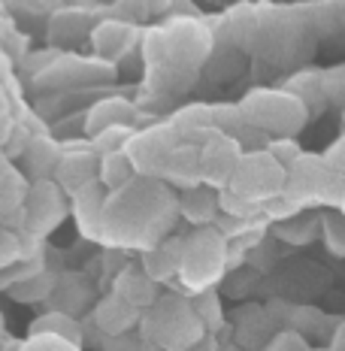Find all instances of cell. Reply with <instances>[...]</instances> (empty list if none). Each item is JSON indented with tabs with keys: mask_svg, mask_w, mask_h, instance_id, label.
I'll return each instance as SVG.
<instances>
[{
	"mask_svg": "<svg viewBox=\"0 0 345 351\" xmlns=\"http://www.w3.org/2000/svg\"><path fill=\"white\" fill-rule=\"evenodd\" d=\"M203 324L191 312L188 297L182 291L173 294H158V300L149 309L139 312L136 339L139 346H155V348H191L197 339H203Z\"/></svg>",
	"mask_w": 345,
	"mask_h": 351,
	"instance_id": "cell-1",
	"label": "cell"
},
{
	"mask_svg": "<svg viewBox=\"0 0 345 351\" xmlns=\"http://www.w3.org/2000/svg\"><path fill=\"white\" fill-rule=\"evenodd\" d=\"M227 269V243L212 224H197L194 230L182 239L179 269L176 279L170 282L176 291L191 294L197 288H209L218 285V279Z\"/></svg>",
	"mask_w": 345,
	"mask_h": 351,
	"instance_id": "cell-2",
	"label": "cell"
},
{
	"mask_svg": "<svg viewBox=\"0 0 345 351\" xmlns=\"http://www.w3.org/2000/svg\"><path fill=\"white\" fill-rule=\"evenodd\" d=\"M246 121L261 128L270 136H297L312 119L306 104L288 88H252L239 100Z\"/></svg>",
	"mask_w": 345,
	"mask_h": 351,
	"instance_id": "cell-3",
	"label": "cell"
},
{
	"mask_svg": "<svg viewBox=\"0 0 345 351\" xmlns=\"http://www.w3.org/2000/svg\"><path fill=\"white\" fill-rule=\"evenodd\" d=\"M67 215H70V197L52 176L27 182L25 228L19 233H27V237H36V239H49L64 221H67Z\"/></svg>",
	"mask_w": 345,
	"mask_h": 351,
	"instance_id": "cell-4",
	"label": "cell"
},
{
	"mask_svg": "<svg viewBox=\"0 0 345 351\" xmlns=\"http://www.w3.org/2000/svg\"><path fill=\"white\" fill-rule=\"evenodd\" d=\"M227 185H230L233 191H239L242 197H248L252 203H263L267 197L282 191L285 167L278 164L267 149L242 152L239 160H237V170H233Z\"/></svg>",
	"mask_w": 345,
	"mask_h": 351,
	"instance_id": "cell-5",
	"label": "cell"
},
{
	"mask_svg": "<svg viewBox=\"0 0 345 351\" xmlns=\"http://www.w3.org/2000/svg\"><path fill=\"white\" fill-rule=\"evenodd\" d=\"M176 143H179V136L170 128V121H160V124H149L143 130L134 128L130 140L124 143V152H128L139 179H158Z\"/></svg>",
	"mask_w": 345,
	"mask_h": 351,
	"instance_id": "cell-6",
	"label": "cell"
},
{
	"mask_svg": "<svg viewBox=\"0 0 345 351\" xmlns=\"http://www.w3.org/2000/svg\"><path fill=\"white\" fill-rule=\"evenodd\" d=\"M340 173H330L324 167L321 155H312V152H300V158L294 164L285 167V185L282 191L294 197L303 209L309 206H321V197H324L330 179Z\"/></svg>",
	"mask_w": 345,
	"mask_h": 351,
	"instance_id": "cell-7",
	"label": "cell"
},
{
	"mask_svg": "<svg viewBox=\"0 0 345 351\" xmlns=\"http://www.w3.org/2000/svg\"><path fill=\"white\" fill-rule=\"evenodd\" d=\"M242 155L239 143L230 134L222 130H209L200 143H197V170H200V182L209 188H224L230 182L237 160Z\"/></svg>",
	"mask_w": 345,
	"mask_h": 351,
	"instance_id": "cell-8",
	"label": "cell"
},
{
	"mask_svg": "<svg viewBox=\"0 0 345 351\" xmlns=\"http://www.w3.org/2000/svg\"><path fill=\"white\" fill-rule=\"evenodd\" d=\"M52 179L67 194L82 188L85 182L97 179V152L91 149L85 134H82V140H67V143L61 140V158H58Z\"/></svg>",
	"mask_w": 345,
	"mask_h": 351,
	"instance_id": "cell-9",
	"label": "cell"
},
{
	"mask_svg": "<svg viewBox=\"0 0 345 351\" xmlns=\"http://www.w3.org/2000/svg\"><path fill=\"white\" fill-rule=\"evenodd\" d=\"M106 188L100 185L97 179L85 182L82 188H76L70 197V215L76 221V230L82 233L91 243H100L104 239V215H106Z\"/></svg>",
	"mask_w": 345,
	"mask_h": 351,
	"instance_id": "cell-10",
	"label": "cell"
},
{
	"mask_svg": "<svg viewBox=\"0 0 345 351\" xmlns=\"http://www.w3.org/2000/svg\"><path fill=\"white\" fill-rule=\"evenodd\" d=\"M139 324V309L115 294L106 291L104 297H97L91 303V327L100 336H119V333H130Z\"/></svg>",
	"mask_w": 345,
	"mask_h": 351,
	"instance_id": "cell-11",
	"label": "cell"
},
{
	"mask_svg": "<svg viewBox=\"0 0 345 351\" xmlns=\"http://www.w3.org/2000/svg\"><path fill=\"white\" fill-rule=\"evenodd\" d=\"M182 239L185 237H167L155 239L152 245L139 248V269L158 285H170L179 269V254H182Z\"/></svg>",
	"mask_w": 345,
	"mask_h": 351,
	"instance_id": "cell-12",
	"label": "cell"
},
{
	"mask_svg": "<svg viewBox=\"0 0 345 351\" xmlns=\"http://www.w3.org/2000/svg\"><path fill=\"white\" fill-rule=\"evenodd\" d=\"M91 43L94 52L100 58H109V61H119L121 55L130 52V46L136 43V25L124 19H104L91 27Z\"/></svg>",
	"mask_w": 345,
	"mask_h": 351,
	"instance_id": "cell-13",
	"label": "cell"
},
{
	"mask_svg": "<svg viewBox=\"0 0 345 351\" xmlns=\"http://www.w3.org/2000/svg\"><path fill=\"white\" fill-rule=\"evenodd\" d=\"M58 158H61V140L49 134H31L16 160L27 179H46L55 173Z\"/></svg>",
	"mask_w": 345,
	"mask_h": 351,
	"instance_id": "cell-14",
	"label": "cell"
},
{
	"mask_svg": "<svg viewBox=\"0 0 345 351\" xmlns=\"http://www.w3.org/2000/svg\"><path fill=\"white\" fill-rule=\"evenodd\" d=\"M91 285L79 273H61L55 276V285L46 297V309H61L70 315H79L88 303H91Z\"/></svg>",
	"mask_w": 345,
	"mask_h": 351,
	"instance_id": "cell-15",
	"label": "cell"
},
{
	"mask_svg": "<svg viewBox=\"0 0 345 351\" xmlns=\"http://www.w3.org/2000/svg\"><path fill=\"white\" fill-rule=\"evenodd\" d=\"M176 212L185 218L188 224H212V218L218 215V197H215V188L203 185H188V188H179L176 194Z\"/></svg>",
	"mask_w": 345,
	"mask_h": 351,
	"instance_id": "cell-16",
	"label": "cell"
},
{
	"mask_svg": "<svg viewBox=\"0 0 345 351\" xmlns=\"http://www.w3.org/2000/svg\"><path fill=\"white\" fill-rule=\"evenodd\" d=\"M109 291H115V294H119L124 303L136 306L139 312L149 309V306L158 300V294H160L158 282H152L139 267H121L119 273H115L112 288H109Z\"/></svg>",
	"mask_w": 345,
	"mask_h": 351,
	"instance_id": "cell-17",
	"label": "cell"
},
{
	"mask_svg": "<svg viewBox=\"0 0 345 351\" xmlns=\"http://www.w3.org/2000/svg\"><path fill=\"white\" fill-rule=\"evenodd\" d=\"M106 124H136V106L130 104L121 94H112V97H100L97 104L85 112L82 119V134L91 136L94 130L106 128Z\"/></svg>",
	"mask_w": 345,
	"mask_h": 351,
	"instance_id": "cell-18",
	"label": "cell"
},
{
	"mask_svg": "<svg viewBox=\"0 0 345 351\" xmlns=\"http://www.w3.org/2000/svg\"><path fill=\"white\" fill-rule=\"evenodd\" d=\"M158 179H164L167 185L176 188V191H179V188H188V185H197V182H200V170H197V143H191V140L176 143Z\"/></svg>",
	"mask_w": 345,
	"mask_h": 351,
	"instance_id": "cell-19",
	"label": "cell"
},
{
	"mask_svg": "<svg viewBox=\"0 0 345 351\" xmlns=\"http://www.w3.org/2000/svg\"><path fill=\"white\" fill-rule=\"evenodd\" d=\"M188 297V306L191 312L197 315V321L203 324V330L206 333H215V330H224L227 327V315H224V300H222V291L215 288V285H209V288H197L191 291Z\"/></svg>",
	"mask_w": 345,
	"mask_h": 351,
	"instance_id": "cell-20",
	"label": "cell"
},
{
	"mask_svg": "<svg viewBox=\"0 0 345 351\" xmlns=\"http://www.w3.org/2000/svg\"><path fill=\"white\" fill-rule=\"evenodd\" d=\"M170 128L176 130L179 140H191L200 143L203 136L212 130V115H209V104H191L182 106L179 112L170 115Z\"/></svg>",
	"mask_w": 345,
	"mask_h": 351,
	"instance_id": "cell-21",
	"label": "cell"
},
{
	"mask_svg": "<svg viewBox=\"0 0 345 351\" xmlns=\"http://www.w3.org/2000/svg\"><path fill=\"white\" fill-rule=\"evenodd\" d=\"M55 269L52 267H46L43 263L40 269H34L31 276H25V279H19V282H12V285H6V294H10L16 303H46V297H49V291H52V285H55Z\"/></svg>",
	"mask_w": 345,
	"mask_h": 351,
	"instance_id": "cell-22",
	"label": "cell"
},
{
	"mask_svg": "<svg viewBox=\"0 0 345 351\" xmlns=\"http://www.w3.org/2000/svg\"><path fill=\"white\" fill-rule=\"evenodd\" d=\"M270 233L288 245H309L318 239V215L300 209V212H294V215L282 218V221H273V230Z\"/></svg>",
	"mask_w": 345,
	"mask_h": 351,
	"instance_id": "cell-23",
	"label": "cell"
},
{
	"mask_svg": "<svg viewBox=\"0 0 345 351\" xmlns=\"http://www.w3.org/2000/svg\"><path fill=\"white\" fill-rule=\"evenodd\" d=\"M134 176H136V170H134V164H130V158L124 149L97 152V182L106 188V191L124 188Z\"/></svg>",
	"mask_w": 345,
	"mask_h": 351,
	"instance_id": "cell-24",
	"label": "cell"
},
{
	"mask_svg": "<svg viewBox=\"0 0 345 351\" xmlns=\"http://www.w3.org/2000/svg\"><path fill=\"white\" fill-rule=\"evenodd\" d=\"M27 182L31 179H27V176L21 173V167H16L12 160L0 170V221H6L12 212H19L25 206Z\"/></svg>",
	"mask_w": 345,
	"mask_h": 351,
	"instance_id": "cell-25",
	"label": "cell"
},
{
	"mask_svg": "<svg viewBox=\"0 0 345 351\" xmlns=\"http://www.w3.org/2000/svg\"><path fill=\"white\" fill-rule=\"evenodd\" d=\"M27 330H49V333H58L64 339L76 342L79 348L85 346V324L79 321V315H70V312H61V309H46L43 315H36L31 321Z\"/></svg>",
	"mask_w": 345,
	"mask_h": 351,
	"instance_id": "cell-26",
	"label": "cell"
},
{
	"mask_svg": "<svg viewBox=\"0 0 345 351\" xmlns=\"http://www.w3.org/2000/svg\"><path fill=\"white\" fill-rule=\"evenodd\" d=\"M85 31H91V19L82 16V10H79V3H76V6H61V10L55 12L49 36H52V43H58V49H61V46L76 43Z\"/></svg>",
	"mask_w": 345,
	"mask_h": 351,
	"instance_id": "cell-27",
	"label": "cell"
},
{
	"mask_svg": "<svg viewBox=\"0 0 345 351\" xmlns=\"http://www.w3.org/2000/svg\"><path fill=\"white\" fill-rule=\"evenodd\" d=\"M285 88L303 100L306 109H309V115L321 112V109L327 106L324 104V91H321V70H297L288 82H285Z\"/></svg>",
	"mask_w": 345,
	"mask_h": 351,
	"instance_id": "cell-28",
	"label": "cell"
},
{
	"mask_svg": "<svg viewBox=\"0 0 345 351\" xmlns=\"http://www.w3.org/2000/svg\"><path fill=\"white\" fill-rule=\"evenodd\" d=\"M318 237L327 243V248L342 258L345 254V218H342V209H327L318 215Z\"/></svg>",
	"mask_w": 345,
	"mask_h": 351,
	"instance_id": "cell-29",
	"label": "cell"
},
{
	"mask_svg": "<svg viewBox=\"0 0 345 351\" xmlns=\"http://www.w3.org/2000/svg\"><path fill=\"white\" fill-rule=\"evenodd\" d=\"M215 197H218V212H222V215H230V218H252V215H258V203H252L248 197H242L239 191H233L230 185L215 188Z\"/></svg>",
	"mask_w": 345,
	"mask_h": 351,
	"instance_id": "cell-30",
	"label": "cell"
},
{
	"mask_svg": "<svg viewBox=\"0 0 345 351\" xmlns=\"http://www.w3.org/2000/svg\"><path fill=\"white\" fill-rule=\"evenodd\" d=\"M130 134H134V124H106V128L94 130L88 136V143H91L94 152H112V149H124Z\"/></svg>",
	"mask_w": 345,
	"mask_h": 351,
	"instance_id": "cell-31",
	"label": "cell"
},
{
	"mask_svg": "<svg viewBox=\"0 0 345 351\" xmlns=\"http://www.w3.org/2000/svg\"><path fill=\"white\" fill-rule=\"evenodd\" d=\"M16 348L21 351H79L76 342L64 339L58 333H49V330H27L25 342H19Z\"/></svg>",
	"mask_w": 345,
	"mask_h": 351,
	"instance_id": "cell-32",
	"label": "cell"
},
{
	"mask_svg": "<svg viewBox=\"0 0 345 351\" xmlns=\"http://www.w3.org/2000/svg\"><path fill=\"white\" fill-rule=\"evenodd\" d=\"M209 115H212V130H222V134H237L246 124L239 104H209Z\"/></svg>",
	"mask_w": 345,
	"mask_h": 351,
	"instance_id": "cell-33",
	"label": "cell"
},
{
	"mask_svg": "<svg viewBox=\"0 0 345 351\" xmlns=\"http://www.w3.org/2000/svg\"><path fill=\"white\" fill-rule=\"evenodd\" d=\"M263 348H270V351H306L309 348V339H306V333L300 330V327H282V330L267 336Z\"/></svg>",
	"mask_w": 345,
	"mask_h": 351,
	"instance_id": "cell-34",
	"label": "cell"
},
{
	"mask_svg": "<svg viewBox=\"0 0 345 351\" xmlns=\"http://www.w3.org/2000/svg\"><path fill=\"white\" fill-rule=\"evenodd\" d=\"M263 149H267L282 167H288V164H294V160L300 158L303 145L297 143V136H270V143L263 145Z\"/></svg>",
	"mask_w": 345,
	"mask_h": 351,
	"instance_id": "cell-35",
	"label": "cell"
},
{
	"mask_svg": "<svg viewBox=\"0 0 345 351\" xmlns=\"http://www.w3.org/2000/svg\"><path fill=\"white\" fill-rule=\"evenodd\" d=\"M25 254V243H21V233L10 230L0 224V269H6L12 261H19Z\"/></svg>",
	"mask_w": 345,
	"mask_h": 351,
	"instance_id": "cell-36",
	"label": "cell"
},
{
	"mask_svg": "<svg viewBox=\"0 0 345 351\" xmlns=\"http://www.w3.org/2000/svg\"><path fill=\"white\" fill-rule=\"evenodd\" d=\"M233 140L239 143V149L242 152H252V149H263V145L270 143V134H263L261 128H254L252 121H246L242 128L233 134Z\"/></svg>",
	"mask_w": 345,
	"mask_h": 351,
	"instance_id": "cell-37",
	"label": "cell"
},
{
	"mask_svg": "<svg viewBox=\"0 0 345 351\" xmlns=\"http://www.w3.org/2000/svg\"><path fill=\"white\" fill-rule=\"evenodd\" d=\"M321 91H324V104H342V67L321 70Z\"/></svg>",
	"mask_w": 345,
	"mask_h": 351,
	"instance_id": "cell-38",
	"label": "cell"
},
{
	"mask_svg": "<svg viewBox=\"0 0 345 351\" xmlns=\"http://www.w3.org/2000/svg\"><path fill=\"white\" fill-rule=\"evenodd\" d=\"M27 136H31V130H27L25 124L16 119V124H12V130H10V140H6V145H3V155L10 158V160H16L21 155V149H25Z\"/></svg>",
	"mask_w": 345,
	"mask_h": 351,
	"instance_id": "cell-39",
	"label": "cell"
},
{
	"mask_svg": "<svg viewBox=\"0 0 345 351\" xmlns=\"http://www.w3.org/2000/svg\"><path fill=\"white\" fill-rule=\"evenodd\" d=\"M321 160H324V167L330 173H340L345 170V143L342 140H336V143H330L324 152H321Z\"/></svg>",
	"mask_w": 345,
	"mask_h": 351,
	"instance_id": "cell-40",
	"label": "cell"
},
{
	"mask_svg": "<svg viewBox=\"0 0 345 351\" xmlns=\"http://www.w3.org/2000/svg\"><path fill=\"white\" fill-rule=\"evenodd\" d=\"M12 124H16V115H12V112L0 115V149H3L6 140H10V130H12Z\"/></svg>",
	"mask_w": 345,
	"mask_h": 351,
	"instance_id": "cell-41",
	"label": "cell"
},
{
	"mask_svg": "<svg viewBox=\"0 0 345 351\" xmlns=\"http://www.w3.org/2000/svg\"><path fill=\"white\" fill-rule=\"evenodd\" d=\"M12 112V100H10V91H6V85L0 82V115Z\"/></svg>",
	"mask_w": 345,
	"mask_h": 351,
	"instance_id": "cell-42",
	"label": "cell"
},
{
	"mask_svg": "<svg viewBox=\"0 0 345 351\" xmlns=\"http://www.w3.org/2000/svg\"><path fill=\"white\" fill-rule=\"evenodd\" d=\"M345 333H342V321H336V333H333V342H330V348L333 351H342L345 348Z\"/></svg>",
	"mask_w": 345,
	"mask_h": 351,
	"instance_id": "cell-43",
	"label": "cell"
},
{
	"mask_svg": "<svg viewBox=\"0 0 345 351\" xmlns=\"http://www.w3.org/2000/svg\"><path fill=\"white\" fill-rule=\"evenodd\" d=\"M6 73H10V52L0 46V82L6 79Z\"/></svg>",
	"mask_w": 345,
	"mask_h": 351,
	"instance_id": "cell-44",
	"label": "cell"
},
{
	"mask_svg": "<svg viewBox=\"0 0 345 351\" xmlns=\"http://www.w3.org/2000/svg\"><path fill=\"white\" fill-rule=\"evenodd\" d=\"M55 3H61V6H76V3H82V0H55Z\"/></svg>",
	"mask_w": 345,
	"mask_h": 351,
	"instance_id": "cell-45",
	"label": "cell"
},
{
	"mask_svg": "<svg viewBox=\"0 0 345 351\" xmlns=\"http://www.w3.org/2000/svg\"><path fill=\"white\" fill-rule=\"evenodd\" d=\"M6 164H10V158H6V155H3V149H0V170H3Z\"/></svg>",
	"mask_w": 345,
	"mask_h": 351,
	"instance_id": "cell-46",
	"label": "cell"
}]
</instances>
